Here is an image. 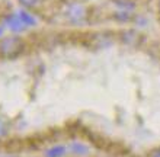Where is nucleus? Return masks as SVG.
<instances>
[{
    "label": "nucleus",
    "mask_w": 160,
    "mask_h": 157,
    "mask_svg": "<svg viewBox=\"0 0 160 157\" xmlns=\"http://www.w3.org/2000/svg\"><path fill=\"white\" fill-rule=\"evenodd\" d=\"M64 17L72 23H83L88 19L89 10L86 7V4L80 3V2H70L66 4V7L63 10Z\"/></svg>",
    "instance_id": "1"
},
{
    "label": "nucleus",
    "mask_w": 160,
    "mask_h": 157,
    "mask_svg": "<svg viewBox=\"0 0 160 157\" xmlns=\"http://www.w3.org/2000/svg\"><path fill=\"white\" fill-rule=\"evenodd\" d=\"M23 50V41L18 37H9L0 41V54L4 58H15Z\"/></svg>",
    "instance_id": "2"
},
{
    "label": "nucleus",
    "mask_w": 160,
    "mask_h": 157,
    "mask_svg": "<svg viewBox=\"0 0 160 157\" xmlns=\"http://www.w3.org/2000/svg\"><path fill=\"white\" fill-rule=\"evenodd\" d=\"M4 23L6 26H9V29L13 31V32H21V31H25L28 28V25L23 21V16H22L21 10L13 15H9L6 19H4Z\"/></svg>",
    "instance_id": "3"
},
{
    "label": "nucleus",
    "mask_w": 160,
    "mask_h": 157,
    "mask_svg": "<svg viewBox=\"0 0 160 157\" xmlns=\"http://www.w3.org/2000/svg\"><path fill=\"white\" fill-rule=\"evenodd\" d=\"M66 147L64 145H54L51 149L47 150V157H63L66 154Z\"/></svg>",
    "instance_id": "4"
},
{
    "label": "nucleus",
    "mask_w": 160,
    "mask_h": 157,
    "mask_svg": "<svg viewBox=\"0 0 160 157\" xmlns=\"http://www.w3.org/2000/svg\"><path fill=\"white\" fill-rule=\"evenodd\" d=\"M22 6H25L28 9H35V7H39L45 0H19Z\"/></svg>",
    "instance_id": "5"
},
{
    "label": "nucleus",
    "mask_w": 160,
    "mask_h": 157,
    "mask_svg": "<svg viewBox=\"0 0 160 157\" xmlns=\"http://www.w3.org/2000/svg\"><path fill=\"white\" fill-rule=\"evenodd\" d=\"M72 150L76 154H79V156H83V154H86L89 151V149L84 144H77V143H74V144L72 145Z\"/></svg>",
    "instance_id": "6"
},
{
    "label": "nucleus",
    "mask_w": 160,
    "mask_h": 157,
    "mask_svg": "<svg viewBox=\"0 0 160 157\" xmlns=\"http://www.w3.org/2000/svg\"><path fill=\"white\" fill-rule=\"evenodd\" d=\"M150 157H160V149L153 150V151H152V154H150Z\"/></svg>",
    "instance_id": "7"
},
{
    "label": "nucleus",
    "mask_w": 160,
    "mask_h": 157,
    "mask_svg": "<svg viewBox=\"0 0 160 157\" xmlns=\"http://www.w3.org/2000/svg\"><path fill=\"white\" fill-rule=\"evenodd\" d=\"M159 13H160V0H159Z\"/></svg>",
    "instance_id": "8"
},
{
    "label": "nucleus",
    "mask_w": 160,
    "mask_h": 157,
    "mask_svg": "<svg viewBox=\"0 0 160 157\" xmlns=\"http://www.w3.org/2000/svg\"><path fill=\"white\" fill-rule=\"evenodd\" d=\"M0 35H2V29H0Z\"/></svg>",
    "instance_id": "9"
}]
</instances>
